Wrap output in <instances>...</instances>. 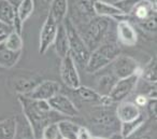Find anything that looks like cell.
I'll use <instances>...</instances> for the list:
<instances>
[{"label": "cell", "mask_w": 157, "mask_h": 139, "mask_svg": "<svg viewBox=\"0 0 157 139\" xmlns=\"http://www.w3.org/2000/svg\"><path fill=\"white\" fill-rule=\"evenodd\" d=\"M94 10L95 13H96V16L108 18L114 21H123L127 20L129 18V16L125 15L115 5L105 2V1H100V0H96L95 1Z\"/></svg>", "instance_id": "2e32d148"}, {"label": "cell", "mask_w": 157, "mask_h": 139, "mask_svg": "<svg viewBox=\"0 0 157 139\" xmlns=\"http://www.w3.org/2000/svg\"><path fill=\"white\" fill-rule=\"evenodd\" d=\"M140 78H141L140 73H137L131 77H128V78L118 79L116 84L114 85L113 89H112L111 94L109 95L110 98L113 100V102L124 101L135 91Z\"/></svg>", "instance_id": "8fae6325"}, {"label": "cell", "mask_w": 157, "mask_h": 139, "mask_svg": "<svg viewBox=\"0 0 157 139\" xmlns=\"http://www.w3.org/2000/svg\"><path fill=\"white\" fill-rule=\"evenodd\" d=\"M142 79L147 81L148 83L156 84L157 83V57H154L143 69H141L140 73Z\"/></svg>", "instance_id": "f1b7e54d"}, {"label": "cell", "mask_w": 157, "mask_h": 139, "mask_svg": "<svg viewBox=\"0 0 157 139\" xmlns=\"http://www.w3.org/2000/svg\"><path fill=\"white\" fill-rule=\"evenodd\" d=\"M140 0H120L115 3V6L127 16H130L132 13V10L137 6V3Z\"/></svg>", "instance_id": "4dcf8cb0"}, {"label": "cell", "mask_w": 157, "mask_h": 139, "mask_svg": "<svg viewBox=\"0 0 157 139\" xmlns=\"http://www.w3.org/2000/svg\"><path fill=\"white\" fill-rule=\"evenodd\" d=\"M146 114L152 121L157 122V98H148L146 105Z\"/></svg>", "instance_id": "d6a6232c"}, {"label": "cell", "mask_w": 157, "mask_h": 139, "mask_svg": "<svg viewBox=\"0 0 157 139\" xmlns=\"http://www.w3.org/2000/svg\"><path fill=\"white\" fill-rule=\"evenodd\" d=\"M40 139H44V138H40Z\"/></svg>", "instance_id": "c3c4849f"}, {"label": "cell", "mask_w": 157, "mask_h": 139, "mask_svg": "<svg viewBox=\"0 0 157 139\" xmlns=\"http://www.w3.org/2000/svg\"><path fill=\"white\" fill-rule=\"evenodd\" d=\"M35 0H21L16 6V18L24 25L35 11Z\"/></svg>", "instance_id": "484cf974"}, {"label": "cell", "mask_w": 157, "mask_h": 139, "mask_svg": "<svg viewBox=\"0 0 157 139\" xmlns=\"http://www.w3.org/2000/svg\"><path fill=\"white\" fill-rule=\"evenodd\" d=\"M111 65L112 73L117 79H125L133 74L141 73L138 62L128 55H118Z\"/></svg>", "instance_id": "ba28073f"}, {"label": "cell", "mask_w": 157, "mask_h": 139, "mask_svg": "<svg viewBox=\"0 0 157 139\" xmlns=\"http://www.w3.org/2000/svg\"><path fill=\"white\" fill-rule=\"evenodd\" d=\"M108 139H125V138H124V136L121 134V132H116L110 135V136L108 137Z\"/></svg>", "instance_id": "f35d334b"}, {"label": "cell", "mask_w": 157, "mask_h": 139, "mask_svg": "<svg viewBox=\"0 0 157 139\" xmlns=\"http://www.w3.org/2000/svg\"><path fill=\"white\" fill-rule=\"evenodd\" d=\"M22 52H13L6 48L3 42L0 43V68L1 69H11L18 63Z\"/></svg>", "instance_id": "d6986e66"}, {"label": "cell", "mask_w": 157, "mask_h": 139, "mask_svg": "<svg viewBox=\"0 0 157 139\" xmlns=\"http://www.w3.org/2000/svg\"><path fill=\"white\" fill-rule=\"evenodd\" d=\"M59 24L52 18L51 15L46 16L43 25L40 30V37H39V53L41 55L45 54L46 51L54 44L55 38H56L57 31H58Z\"/></svg>", "instance_id": "30bf717a"}, {"label": "cell", "mask_w": 157, "mask_h": 139, "mask_svg": "<svg viewBox=\"0 0 157 139\" xmlns=\"http://www.w3.org/2000/svg\"><path fill=\"white\" fill-rule=\"evenodd\" d=\"M115 35L118 41L126 46H136L138 42L137 30L128 20L118 21L115 27Z\"/></svg>", "instance_id": "9a60e30c"}, {"label": "cell", "mask_w": 157, "mask_h": 139, "mask_svg": "<svg viewBox=\"0 0 157 139\" xmlns=\"http://www.w3.org/2000/svg\"><path fill=\"white\" fill-rule=\"evenodd\" d=\"M63 23L66 27L68 39H69V55L73 58L76 66H80L85 69L92 52L87 48L83 38L81 37L80 33L75 28V26L72 24L71 21L67 18Z\"/></svg>", "instance_id": "5b68a950"}, {"label": "cell", "mask_w": 157, "mask_h": 139, "mask_svg": "<svg viewBox=\"0 0 157 139\" xmlns=\"http://www.w3.org/2000/svg\"><path fill=\"white\" fill-rule=\"evenodd\" d=\"M17 127V117H9L0 121V139H14Z\"/></svg>", "instance_id": "603a6c76"}, {"label": "cell", "mask_w": 157, "mask_h": 139, "mask_svg": "<svg viewBox=\"0 0 157 139\" xmlns=\"http://www.w3.org/2000/svg\"><path fill=\"white\" fill-rule=\"evenodd\" d=\"M146 120V117L143 115L142 117H140L139 120L135 122H130V123H123L121 124V134L124 136V138H128L130 137L136 130H138L140 127L142 126V124L145 122Z\"/></svg>", "instance_id": "f546056e"}, {"label": "cell", "mask_w": 157, "mask_h": 139, "mask_svg": "<svg viewBox=\"0 0 157 139\" xmlns=\"http://www.w3.org/2000/svg\"><path fill=\"white\" fill-rule=\"evenodd\" d=\"M7 35H8V34H0V43L5 41V39H6V37H7Z\"/></svg>", "instance_id": "b9f144b4"}, {"label": "cell", "mask_w": 157, "mask_h": 139, "mask_svg": "<svg viewBox=\"0 0 157 139\" xmlns=\"http://www.w3.org/2000/svg\"><path fill=\"white\" fill-rule=\"evenodd\" d=\"M155 10V3L151 2V1H146V0H140L132 10V13L130 16L139 20L140 22L145 21L151 14L154 12Z\"/></svg>", "instance_id": "cb8c5ba5"}, {"label": "cell", "mask_w": 157, "mask_h": 139, "mask_svg": "<svg viewBox=\"0 0 157 139\" xmlns=\"http://www.w3.org/2000/svg\"><path fill=\"white\" fill-rule=\"evenodd\" d=\"M41 138L44 139H63L58 129V123H52L46 126L43 130Z\"/></svg>", "instance_id": "1f68e13d"}, {"label": "cell", "mask_w": 157, "mask_h": 139, "mask_svg": "<svg viewBox=\"0 0 157 139\" xmlns=\"http://www.w3.org/2000/svg\"><path fill=\"white\" fill-rule=\"evenodd\" d=\"M136 139H156V137H155L152 133H145V134L140 135V136L137 137Z\"/></svg>", "instance_id": "74e56055"}, {"label": "cell", "mask_w": 157, "mask_h": 139, "mask_svg": "<svg viewBox=\"0 0 157 139\" xmlns=\"http://www.w3.org/2000/svg\"><path fill=\"white\" fill-rule=\"evenodd\" d=\"M155 10H157V3H155Z\"/></svg>", "instance_id": "7dc6e473"}, {"label": "cell", "mask_w": 157, "mask_h": 139, "mask_svg": "<svg viewBox=\"0 0 157 139\" xmlns=\"http://www.w3.org/2000/svg\"><path fill=\"white\" fill-rule=\"evenodd\" d=\"M3 44L6 46V48L13 51V52H22L23 46H24L22 35L14 30L10 31L6 37Z\"/></svg>", "instance_id": "83f0119b"}, {"label": "cell", "mask_w": 157, "mask_h": 139, "mask_svg": "<svg viewBox=\"0 0 157 139\" xmlns=\"http://www.w3.org/2000/svg\"><path fill=\"white\" fill-rule=\"evenodd\" d=\"M7 1H9V2H11L12 5H13V6H15V7L18 5V3L21 2V0H7Z\"/></svg>", "instance_id": "60d3db41"}, {"label": "cell", "mask_w": 157, "mask_h": 139, "mask_svg": "<svg viewBox=\"0 0 157 139\" xmlns=\"http://www.w3.org/2000/svg\"><path fill=\"white\" fill-rule=\"evenodd\" d=\"M100 1H105V2L112 3V5H115V3H116V2H118L120 0H100Z\"/></svg>", "instance_id": "ab89813d"}, {"label": "cell", "mask_w": 157, "mask_h": 139, "mask_svg": "<svg viewBox=\"0 0 157 139\" xmlns=\"http://www.w3.org/2000/svg\"><path fill=\"white\" fill-rule=\"evenodd\" d=\"M148 101V97L145 95H138L135 99V104L138 105L140 108H143V107H146Z\"/></svg>", "instance_id": "d590c367"}, {"label": "cell", "mask_w": 157, "mask_h": 139, "mask_svg": "<svg viewBox=\"0 0 157 139\" xmlns=\"http://www.w3.org/2000/svg\"><path fill=\"white\" fill-rule=\"evenodd\" d=\"M141 25L146 30H151V31L156 30L157 29V13L153 12L145 21L141 22Z\"/></svg>", "instance_id": "836d02e7"}, {"label": "cell", "mask_w": 157, "mask_h": 139, "mask_svg": "<svg viewBox=\"0 0 157 139\" xmlns=\"http://www.w3.org/2000/svg\"><path fill=\"white\" fill-rule=\"evenodd\" d=\"M53 46L55 49V53L60 59L65 58L67 55H69V39H68V34L63 23L59 24L58 31H57Z\"/></svg>", "instance_id": "e0dca14e"}, {"label": "cell", "mask_w": 157, "mask_h": 139, "mask_svg": "<svg viewBox=\"0 0 157 139\" xmlns=\"http://www.w3.org/2000/svg\"><path fill=\"white\" fill-rule=\"evenodd\" d=\"M146 1H151V2H154L155 3V1H156V0H146Z\"/></svg>", "instance_id": "bcb514c9"}, {"label": "cell", "mask_w": 157, "mask_h": 139, "mask_svg": "<svg viewBox=\"0 0 157 139\" xmlns=\"http://www.w3.org/2000/svg\"><path fill=\"white\" fill-rule=\"evenodd\" d=\"M92 139H108V138L105 136H93Z\"/></svg>", "instance_id": "7bdbcfd3"}, {"label": "cell", "mask_w": 157, "mask_h": 139, "mask_svg": "<svg viewBox=\"0 0 157 139\" xmlns=\"http://www.w3.org/2000/svg\"><path fill=\"white\" fill-rule=\"evenodd\" d=\"M74 94L76 97L83 102L86 104H92L100 106L101 104V98L102 96L94 89H90L88 86H84V85H80L76 89H74Z\"/></svg>", "instance_id": "ffe728a7"}, {"label": "cell", "mask_w": 157, "mask_h": 139, "mask_svg": "<svg viewBox=\"0 0 157 139\" xmlns=\"http://www.w3.org/2000/svg\"><path fill=\"white\" fill-rule=\"evenodd\" d=\"M16 16V7L7 0H0V23L11 27Z\"/></svg>", "instance_id": "7402d4cb"}, {"label": "cell", "mask_w": 157, "mask_h": 139, "mask_svg": "<svg viewBox=\"0 0 157 139\" xmlns=\"http://www.w3.org/2000/svg\"><path fill=\"white\" fill-rule=\"evenodd\" d=\"M113 21L108 18L95 16L85 24L75 27L90 52L105 42L113 41L110 38L113 28Z\"/></svg>", "instance_id": "7a4b0ae2"}, {"label": "cell", "mask_w": 157, "mask_h": 139, "mask_svg": "<svg viewBox=\"0 0 157 139\" xmlns=\"http://www.w3.org/2000/svg\"><path fill=\"white\" fill-rule=\"evenodd\" d=\"M51 109L65 117H74L78 115V109L74 102L65 94H57L48 100Z\"/></svg>", "instance_id": "7c38bea8"}, {"label": "cell", "mask_w": 157, "mask_h": 139, "mask_svg": "<svg viewBox=\"0 0 157 139\" xmlns=\"http://www.w3.org/2000/svg\"><path fill=\"white\" fill-rule=\"evenodd\" d=\"M121 55V49L115 41H108L92 51L85 71L87 73H96L111 65L116 57Z\"/></svg>", "instance_id": "3957f363"}, {"label": "cell", "mask_w": 157, "mask_h": 139, "mask_svg": "<svg viewBox=\"0 0 157 139\" xmlns=\"http://www.w3.org/2000/svg\"><path fill=\"white\" fill-rule=\"evenodd\" d=\"M92 138H93V135L90 132V129L87 127H85V126H80L76 139H92Z\"/></svg>", "instance_id": "e575fe53"}, {"label": "cell", "mask_w": 157, "mask_h": 139, "mask_svg": "<svg viewBox=\"0 0 157 139\" xmlns=\"http://www.w3.org/2000/svg\"><path fill=\"white\" fill-rule=\"evenodd\" d=\"M118 79L113 73H105L97 79L96 91L101 96H109Z\"/></svg>", "instance_id": "44dd1931"}, {"label": "cell", "mask_w": 157, "mask_h": 139, "mask_svg": "<svg viewBox=\"0 0 157 139\" xmlns=\"http://www.w3.org/2000/svg\"><path fill=\"white\" fill-rule=\"evenodd\" d=\"M43 81L41 74L33 70L18 69L13 71L7 80V85L12 93L17 96H27L40 82Z\"/></svg>", "instance_id": "277c9868"}, {"label": "cell", "mask_w": 157, "mask_h": 139, "mask_svg": "<svg viewBox=\"0 0 157 139\" xmlns=\"http://www.w3.org/2000/svg\"><path fill=\"white\" fill-rule=\"evenodd\" d=\"M37 1V0H35V2ZM38 1H42V2H48V0H38Z\"/></svg>", "instance_id": "ee69618b"}, {"label": "cell", "mask_w": 157, "mask_h": 139, "mask_svg": "<svg viewBox=\"0 0 157 139\" xmlns=\"http://www.w3.org/2000/svg\"><path fill=\"white\" fill-rule=\"evenodd\" d=\"M0 70H1V68H0Z\"/></svg>", "instance_id": "681fc988"}, {"label": "cell", "mask_w": 157, "mask_h": 139, "mask_svg": "<svg viewBox=\"0 0 157 139\" xmlns=\"http://www.w3.org/2000/svg\"><path fill=\"white\" fill-rule=\"evenodd\" d=\"M78 124L75 122H72L70 120H61L58 122V129L60 133V136L63 139H76L78 133L80 129Z\"/></svg>", "instance_id": "d4e9b609"}, {"label": "cell", "mask_w": 157, "mask_h": 139, "mask_svg": "<svg viewBox=\"0 0 157 139\" xmlns=\"http://www.w3.org/2000/svg\"><path fill=\"white\" fill-rule=\"evenodd\" d=\"M60 78L63 84L70 89H76L81 85V79L78 71V66L74 63L73 58L67 55L61 59L60 63Z\"/></svg>", "instance_id": "9c48e42d"}, {"label": "cell", "mask_w": 157, "mask_h": 139, "mask_svg": "<svg viewBox=\"0 0 157 139\" xmlns=\"http://www.w3.org/2000/svg\"><path fill=\"white\" fill-rule=\"evenodd\" d=\"M17 100L22 106L23 115L30 124L37 139L42 137L46 126L65 120V117L51 109L48 101L31 99L26 96H17Z\"/></svg>", "instance_id": "6da1fadb"}, {"label": "cell", "mask_w": 157, "mask_h": 139, "mask_svg": "<svg viewBox=\"0 0 157 139\" xmlns=\"http://www.w3.org/2000/svg\"><path fill=\"white\" fill-rule=\"evenodd\" d=\"M115 114L121 124L135 122L144 115L142 112V108L136 105L135 101H125V100L118 102L115 109Z\"/></svg>", "instance_id": "5bb4252c"}, {"label": "cell", "mask_w": 157, "mask_h": 139, "mask_svg": "<svg viewBox=\"0 0 157 139\" xmlns=\"http://www.w3.org/2000/svg\"><path fill=\"white\" fill-rule=\"evenodd\" d=\"M153 87H154L155 89H157V83H156V84H153Z\"/></svg>", "instance_id": "f6af8a7d"}, {"label": "cell", "mask_w": 157, "mask_h": 139, "mask_svg": "<svg viewBox=\"0 0 157 139\" xmlns=\"http://www.w3.org/2000/svg\"><path fill=\"white\" fill-rule=\"evenodd\" d=\"M14 139H37L30 124L24 115L17 117V127Z\"/></svg>", "instance_id": "4316f807"}, {"label": "cell", "mask_w": 157, "mask_h": 139, "mask_svg": "<svg viewBox=\"0 0 157 139\" xmlns=\"http://www.w3.org/2000/svg\"><path fill=\"white\" fill-rule=\"evenodd\" d=\"M69 12V0H51L48 15H51L58 24L67 18Z\"/></svg>", "instance_id": "ac0fdd59"}, {"label": "cell", "mask_w": 157, "mask_h": 139, "mask_svg": "<svg viewBox=\"0 0 157 139\" xmlns=\"http://www.w3.org/2000/svg\"><path fill=\"white\" fill-rule=\"evenodd\" d=\"M13 29L11 27L7 26V25L2 24V23H0V34H9L10 31H12Z\"/></svg>", "instance_id": "8d00e7d4"}, {"label": "cell", "mask_w": 157, "mask_h": 139, "mask_svg": "<svg viewBox=\"0 0 157 139\" xmlns=\"http://www.w3.org/2000/svg\"><path fill=\"white\" fill-rule=\"evenodd\" d=\"M60 84L57 81L43 80L26 97H29L31 99L36 100H45V101H48L51 98H53L57 94L60 93Z\"/></svg>", "instance_id": "4fadbf2b"}, {"label": "cell", "mask_w": 157, "mask_h": 139, "mask_svg": "<svg viewBox=\"0 0 157 139\" xmlns=\"http://www.w3.org/2000/svg\"><path fill=\"white\" fill-rule=\"evenodd\" d=\"M90 123L95 128L99 130L110 132L111 134L121 132V122L116 117L115 111L112 112L108 109L97 111L90 119Z\"/></svg>", "instance_id": "52a82bcc"}, {"label": "cell", "mask_w": 157, "mask_h": 139, "mask_svg": "<svg viewBox=\"0 0 157 139\" xmlns=\"http://www.w3.org/2000/svg\"><path fill=\"white\" fill-rule=\"evenodd\" d=\"M96 0H69L71 18H68L75 27L87 23L96 16L94 5Z\"/></svg>", "instance_id": "8992f818"}]
</instances>
